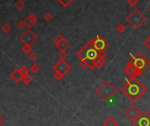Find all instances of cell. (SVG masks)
Returning <instances> with one entry per match:
<instances>
[{"label":"cell","instance_id":"1","mask_svg":"<svg viewBox=\"0 0 150 126\" xmlns=\"http://www.w3.org/2000/svg\"><path fill=\"white\" fill-rule=\"evenodd\" d=\"M77 57L81 61L82 68H89L91 63L99 58L106 57V51L99 52L93 45L92 40L86 42L84 46L77 52Z\"/></svg>","mask_w":150,"mask_h":126},{"label":"cell","instance_id":"2","mask_svg":"<svg viewBox=\"0 0 150 126\" xmlns=\"http://www.w3.org/2000/svg\"><path fill=\"white\" fill-rule=\"evenodd\" d=\"M120 91L133 103L147 93V87L137 78H129L126 79V83L120 88Z\"/></svg>","mask_w":150,"mask_h":126},{"label":"cell","instance_id":"3","mask_svg":"<svg viewBox=\"0 0 150 126\" xmlns=\"http://www.w3.org/2000/svg\"><path fill=\"white\" fill-rule=\"evenodd\" d=\"M94 92L102 101L107 102L118 93V90L110 81L104 80V81H102L100 85L95 87Z\"/></svg>","mask_w":150,"mask_h":126},{"label":"cell","instance_id":"4","mask_svg":"<svg viewBox=\"0 0 150 126\" xmlns=\"http://www.w3.org/2000/svg\"><path fill=\"white\" fill-rule=\"evenodd\" d=\"M147 20L146 16L140 12L139 9L136 8L129 13L126 17V21L130 25L131 28L138 29L142 26Z\"/></svg>","mask_w":150,"mask_h":126},{"label":"cell","instance_id":"5","mask_svg":"<svg viewBox=\"0 0 150 126\" xmlns=\"http://www.w3.org/2000/svg\"><path fill=\"white\" fill-rule=\"evenodd\" d=\"M131 59L132 63H133L134 66L141 73H143L146 70H147L150 67V61L147 59V57L144 55V54L140 51L136 52L134 55H131Z\"/></svg>","mask_w":150,"mask_h":126},{"label":"cell","instance_id":"6","mask_svg":"<svg viewBox=\"0 0 150 126\" xmlns=\"http://www.w3.org/2000/svg\"><path fill=\"white\" fill-rule=\"evenodd\" d=\"M71 69H72V67L65 60H59L53 65V70L55 71L54 78L57 81H60L71 71Z\"/></svg>","mask_w":150,"mask_h":126},{"label":"cell","instance_id":"7","mask_svg":"<svg viewBox=\"0 0 150 126\" xmlns=\"http://www.w3.org/2000/svg\"><path fill=\"white\" fill-rule=\"evenodd\" d=\"M20 40L24 43V44H28V45H33L38 40V36L37 34L34 32H33L31 29H28L26 30L20 36Z\"/></svg>","mask_w":150,"mask_h":126},{"label":"cell","instance_id":"8","mask_svg":"<svg viewBox=\"0 0 150 126\" xmlns=\"http://www.w3.org/2000/svg\"><path fill=\"white\" fill-rule=\"evenodd\" d=\"M53 42L55 44V47L59 51H66L71 47V43L69 42V41L66 40L62 34H57L53 39Z\"/></svg>","mask_w":150,"mask_h":126},{"label":"cell","instance_id":"9","mask_svg":"<svg viewBox=\"0 0 150 126\" xmlns=\"http://www.w3.org/2000/svg\"><path fill=\"white\" fill-rule=\"evenodd\" d=\"M92 42H93V45L95 48V49H97L99 52L105 51L109 48L108 41L104 39L101 34H97L94 39H92Z\"/></svg>","mask_w":150,"mask_h":126},{"label":"cell","instance_id":"10","mask_svg":"<svg viewBox=\"0 0 150 126\" xmlns=\"http://www.w3.org/2000/svg\"><path fill=\"white\" fill-rule=\"evenodd\" d=\"M132 126H150V116L144 110L141 111L139 117L131 123Z\"/></svg>","mask_w":150,"mask_h":126},{"label":"cell","instance_id":"11","mask_svg":"<svg viewBox=\"0 0 150 126\" xmlns=\"http://www.w3.org/2000/svg\"><path fill=\"white\" fill-rule=\"evenodd\" d=\"M140 113H141V111H139L134 105H131L125 110V112H124V114H125V115L126 116V118L131 123L135 121L139 117V115H140Z\"/></svg>","mask_w":150,"mask_h":126},{"label":"cell","instance_id":"12","mask_svg":"<svg viewBox=\"0 0 150 126\" xmlns=\"http://www.w3.org/2000/svg\"><path fill=\"white\" fill-rule=\"evenodd\" d=\"M124 71H125V73L129 78H137L140 74H142L141 73H139V71L137 70V68L134 66V65H133V63H132L131 59L127 62V64H126L125 69H124Z\"/></svg>","mask_w":150,"mask_h":126},{"label":"cell","instance_id":"13","mask_svg":"<svg viewBox=\"0 0 150 126\" xmlns=\"http://www.w3.org/2000/svg\"><path fill=\"white\" fill-rule=\"evenodd\" d=\"M25 22L26 24V26H28V29H31L33 26H34L38 22V17L37 15H35L34 13H30L25 18Z\"/></svg>","mask_w":150,"mask_h":126},{"label":"cell","instance_id":"14","mask_svg":"<svg viewBox=\"0 0 150 126\" xmlns=\"http://www.w3.org/2000/svg\"><path fill=\"white\" fill-rule=\"evenodd\" d=\"M23 76L24 75L22 74L20 69H16L11 73V78L14 80L15 82H19V81H20V80H22Z\"/></svg>","mask_w":150,"mask_h":126},{"label":"cell","instance_id":"15","mask_svg":"<svg viewBox=\"0 0 150 126\" xmlns=\"http://www.w3.org/2000/svg\"><path fill=\"white\" fill-rule=\"evenodd\" d=\"M103 126H118V122L110 116L103 122Z\"/></svg>","mask_w":150,"mask_h":126},{"label":"cell","instance_id":"16","mask_svg":"<svg viewBox=\"0 0 150 126\" xmlns=\"http://www.w3.org/2000/svg\"><path fill=\"white\" fill-rule=\"evenodd\" d=\"M14 8L18 11H22L23 9L26 7V3L24 2V0H16L13 4Z\"/></svg>","mask_w":150,"mask_h":126},{"label":"cell","instance_id":"17","mask_svg":"<svg viewBox=\"0 0 150 126\" xmlns=\"http://www.w3.org/2000/svg\"><path fill=\"white\" fill-rule=\"evenodd\" d=\"M1 29H2V32L4 33V34H10L11 33V31H12V26H11V25L9 24L8 22H5V23H4L3 25H2V26H1Z\"/></svg>","mask_w":150,"mask_h":126},{"label":"cell","instance_id":"18","mask_svg":"<svg viewBox=\"0 0 150 126\" xmlns=\"http://www.w3.org/2000/svg\"><path fill=\"white\" fill-rule=\"evenodd\" d=\"M116 31L118 34H124L126 31V26L123 23H119L116 26Z\"/></svg>","mask_w":150,"mask_h":126},{"label":"cell","instance_id":"19","mask_svg":"<svg viewBox=\"0 0 150 126\" xmlns=\"http://www.w3.org/2000/svg\"><path fill=\"white\" fill-rule=\"evenodd\" d=\"M22 52L25 54H30L32 53V45H28V44H24V46L21 49Z\"/></svg>","mask_w":150,"mask_h":126},{"label":"cell","instance_id":"20","mask_svg":"<svg viewBox=\"0 0 150 126\" xmlns=\"http://www.w3.org/2000/svg\"><path fill=\"white\" fill-rule=\"evenodd\" d=\"M58 3L65 8L68 7L73 2V0H57Z\"/></svg>","mask_w":150,"mask_h":126},{"label":"cell","instance_id":"21","mask_svg":"<svg viewBox=\"0 0 150 126\" xmlns=\"http://www.w3.org/2000/svg\"><path fill=\"white\" fill-rule=\"evenodd\" d=\"M32 80H33V78H32L29 74L24 75L23 78H22V81H23L26 85H28V84L31 83V82H32Z\"/></svg>","mask_w":150,"mask_h":126},{"label":"cell","instance_id":"22","mask_svg":"<svg viewBox=\"0 0 150 126\" xmlns=\"http://www.w3.org/2000/svg\"><path fill=\"white\" fill-rule=\"evenodd\" d=\"M43 20L47 21V22H50L52 20H53V15L50 13H45L43 15Z\"/></svg>","mask_w":150,"mask_h":126},{"label":"cell","instance_id":"23","mask_svg":"<svg viewBox=\"0 0 150 126\" xmlns=\"http://www.w3.org/2000/svg\"><path fill=\"white\" fill-rule=\"evenodd\" d=\"M16 26H17L20 29H25L26 28H28L24 20H19V21L16 23Z\"/></svg>","mask_w":150,"mask_h":126},{"label":"cell","instance_id":"24","mask_svg":"<svg viewBox=\"0 0 150 126\" xmlns=\"http://www.w3.org/2000/svg\"><path fill=\"white\" fill-rule=\"evenodd\" d=\"M58 57L60 58V60H65L68 58V54L66 51H59Z\"/></svg>","mask_w":150,"mask_h":126},{"label":"cell","instance_id":"25","mask_svg":"<svg viewBox=\"0 0 150 126\" xmlns=\"http://www.w3.org/2000/svg\"><path fill=\"white\" fill-rule=\"evenodd\" d=\"M30 71H32L33 73H37L38 71H39V66H38L36 64H33V65L30 66Z\"/></svg>","mask_w":150,"mask_h":126},{"label":"cell","instance_id":"26","mask_svg":"<svg viewBox=\"0 0 150 126\" xmlns=\"http://www.w3.org/2000/svg\"><path fill=\"white\" fill-rule=\"evenodd\" d=\"M139 3V0H127V4L131 7H135Z\"/></svg>","mask_w":150,"mask_h":126},{"label":"cell","instance_id":"27","mask_svg":"<svg viewBox=\"0 0 150 126\" xmlns=\"http://www.w3.org/2000/svg\"><path fill=\"white\" fill-rule=\"evenodd\" d=\"M20 71H21V73H22L23 75H26V74H28V73H29L30 69L24 65V66H22V67L20 68Z\"/></svg>","mask_w":150,"mask_h":126},{"label":"cell","instance_id":"28","mask_svg":"<svg viewBox=\"0 0 150 126\" xmlns=\"http://www.w3.org/2000/svg\"><path fill=\"white\" fill-rule=\"evenodd\" d=\"M29 59H30V61H32V62H35L37 60V55L35 53H34V52H32V53H30L29 54Z\"/></svg>","mask_w":150,"mask_h":126},{"label":"cell","instance_id":"29","mask_svg":"<svg viewBox=\"0 0 150 126\" xmlns=\"http://www.w3.org/2000/svg\"><path fill=\"white\" fill-rule=\"evenodd\" d=\"M143 44H144V46H145L147 49L150 50V36H148V37L144 41Z\"/></svg>","mask_w":150,"mask_h":126},{"label":"cell","instance_id":"30","mask_svg":"<svg viewBox=\"0 0 150 126\" xmlns=\"http://www.w3.org/2000/svg\"><path fill=\"white\" fill-rule=\"evenodd\" d=\"M5 123V119L3 117L2 115H0V126H2Z\"/></svg>","mask_w":150,"mask_h":126},{"label":"cell","instance_id":"31","mask_svg":"<svg viewBox=\"0 0 150 126\" xmlns=\"http://www.w3.org/2000/svg\"><path fill=\"white\" fill-rule=\"evenodd\" d=\"M148 11H149V13H150V5H149V6H148Z\"/></svg>","mask_w":150,"mask_h":126},{"label":"cell","instance_id":"32","mask_svg":"<svg viewBox=\"0 0 150 126\" xmlns=\"http://www.w3.org/2000/svg\"><path fill=\"white\" fill-rule=\"evenodd\" d=\"M147 114H148V115H149V116H150V110H149V111H148V112H147Z\"/></svg>","mask_w":150,"mask_h":126}]
</instances>
